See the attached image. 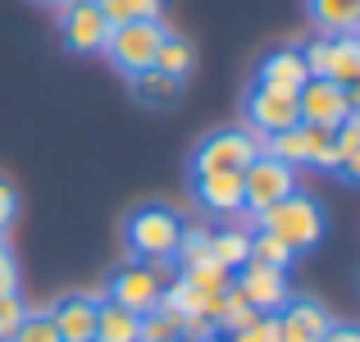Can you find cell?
Wrapping results in <instances>:
<instances>
[{
  "label": "cell",
  "mask_w": 360,
  "mask_h": 342,
  "mask_svg": "<svg viewBox=\"0 0 360 342\" xmlns=\"http://www.w3.org/2000/svg\"><path fill=\"white\" fill-rule=\"evenodd\" d=\"M96 306H101L96 297L73 292V297H60L46 315H51L60 342H96Z\"/></svg>",
  "instance_id": "obj_12"
},
{
  "label": "cell",
  "mask_w": 360,
  "mask_h": 342,
  "mask_svg": "<svg viewBox=\"0 0 360 342\" xmlns=\"http://www.w3.org/2000/svg\"><path fill=\"white\" fill-rule=\"evenodd\" d=\"M251 260L274 265V270H288V265L297 260V255H292L288 246L278 242V237H269V233H260V228H255V233H251Z\"/></svg>",
  "instance_id": "obj_27"
},
{
  "label": "cell",
  "mask_w": 360,
  "mask_h": 342,
  "mask_svg": "<svg viewBox=\"0 0 360 342\" xmlns=\"http://www.w3.org/2000/svg\"><path fill=\"white\" fill-rule=\"evenodd\" d=\"M178 233H183V220L160 201L137 205L123 220V246H128L132 260H174Z\"/></svg>",
  "instance_id": "obj_2"
},
{
  "label": "cell",
  "mask_w": 360,
  "mask_h": 342,
  "mask_svg": "<svg viewBox=\"0 0 360 342\" xmlns=\"http://www.w3.org/2000/svg\"><path fill=\"white\" fill-rule=\"evenodd\" d=\"M96 342H141V315L105 297L96 306Z\"/></svg>",
  "instance_id": "obj_17"
},
{
  "label": "cell",
  "mask_w": 360,
  "mask_h": 342,
  "mask_svg": "<svg viewBox=\"0 0 360 342\" xmlns=\"http://www.w3.org/2000/svg\"><path fill=\"white\" fill-rule=\"evenodd\" d=\"M96 9L105 14V23H110V27H119V23L160 18V14H165V0H96Z\"/></svg>",
  "instance_id": "obj_21"
},
{
  "label": "cell",
  "mask_w": 360,
  "mask_h": 342,
  "mask_svg": "<svg viewBox=\"0 0 360 342\" xmlns=\"http://www.w3.org/2000/svg\"><path fill=\"white\" fill-rule=\"evenodd\" d=\"M14 215H18V192H14L9 178H0V237H5L9 224H14Z\"/></svg>",
  "instance_id": "obj_31"
},
{
  "label": "cell",
  "mask_w": 360,
  "mask_h": 342,
  "mask_svg": "<svg viewBox=\"0 0 360 342\" xmlns=\"http://www.w3.org/2000/svg\"><path fill=\"white\" fill-rule=\"evenodd\" d=\"M301 141H306V165H315V169H333V128H319V123H301Z\"/></svg>",
  "instance_id": "obj_25"
},
{
  "label": "cell",
  "mask_w": 360,
  "mask_h": 342,
  "mask_svg": "<svg viewBox=\"0 0 360 342\" xmlns=\"http://www.w3.org/2000/svg\"><path fill=\"white\" fill-rule=\"evenodd\" d=\"M192 196L210 215H242V174H192Z\"/></svg>",
  "instance_id": "obj_14"
},
{
  "label": "cell",
  "mask_w": 360,
  "mask_h": 342,
  "mask_svg": "<svg viewBox=\"0 0 360 342\" xmlns=\"http://www.w3.org/2000/svg\"><path fill=\"white\" fill-rule=\"evenodd\" d=\"M178 279L192 283L196 292H224L233 283V270H224V265H214V260H201V265H183Z\"/></svg>",
  "instance_id": "obj_24"
},
{
  "label": "cell",
  "mask_w": 360,
  "mask_h": 342,
  "mask_svg": "<svg viewBox=\"0 0 360 342\" xmlns=\"http://www.w3.org/2000/svg\"><path fill=\"white\" fill-rule=\"evenodd\" d=\"M306 60H301V46H278V51H269L260 60V69H255V82L260 87H274V91H292L297 96L301 82H306Z\"/></svg>",
  "instance_id": "obj_13"
},
{
  "label": "cell",
  "mask_w": 360,
  "mask_h": 342,
  "mask_svg": "<svg viewBox=\"0 0 360 342\" xmlns=\"http://www.w3.org/2000/svg\"><path fill=\"white\" fill-rule=\"evenodd\" d=\"M255 228L269 233V237H278L292 255H301V251H310V246L324 237V210H319L315 196L292 192V196H283L278 205H269V210L255 215Z\"/></svg>",
  "instance_id": "obj_1"
},
{
  "label": "cell",
  "mask_w": 360,
  "mask_h": 342,
  "mask_svg": "<svg viewBox=\"0 0 360 342\" xmlns=\"http://www.w3.org/2000/svg\"><path fill=\"white\" fill-rule=\"evenodd\" d=\"M9 342H60V334H55V324H51L46 310H27V319L18 324V334Z\"/></svg>",
  "instance_id": "obj_28"
},
{
  "label": "cell",
  "mask_w": 360,
  "mask_h": 342,
  "mask_svg": "<svg viewBox=\"0 0 360 342\" xmlns=\"http://www.w3.org/2000/svg\"><path fill=\"white\" fill-rule=\"evenodd\" d=\"M174 260H123L115 274H110V292L105 297L115 306H128L137 315L155 310L165 301V288L174 283Z\"/></svg>",
  "instance_id": "obj_3"
},
{
  "label": "cell",
  "mask_w": 360,
  "mask_h": 342,
  "mask_svg": "<svg viewBox=\"0 0 360 342\" xmlns=\"http://www.w3.org/2000/svg\"><path fill=\"white\" fill-rule=\"evenodd\" d=\"M292 192H297V169L274 160V156H264V151L242 169V210L260 215V210L278 205L283 196H292Z\"/></svg>",
  "instance_id": "obj_7"
},
{
  "label": "cell",
  "mask_w": 360,
  "mask_h": 342,
  "mask_svg": "<svg viewBox=\"0 0 360 342\" xmlns=\"http://www.w3.org/2000/svg\"><path fill=\"white\" fill-rule=\"evenodd\" d=\"M37 5H55V9H60V5H69V0H37Z\"/></svg>",
  "instance_id": "obj_36"
},
{
  "label": "cell",
  "mask_w": 360,
  "mask_h": 342,
  "mask_svg": "<svg viewBox=\"0 0 360 342\" xmlns=\"http://www.w3.org/2000/svg\"><path fill=\"white\" fill-rule=\"evenodd\" d=\"M260 156V141L246 128H219L210 137H201V146L192 151V174H242L251 160Z\"/></svg>",
  "instance_id": "obj_5"
},
{
  "label": "cell",
  "mask_w": 360,
  "mask_h": 342,
  "mask_svg": "<svg viewBox=\"0 0 360 342\" xmlns=\"http://www.w3.org/2000/svg\"><path fill=\"white\" fill-rule=\"evenodd\" d=\"M360 106L356 87H338L328 78H306L297 91V114L301 123H319V128H338L342 119H352Z\"/></svg>",
  "instance_id": "obj_8"
},
{
  "label": "cell",
  "mask_w": 360,
  "mask_h": 342,
  "mask_svg": "<svg viewBox=\"0 0 360 342\" xmlns=\"http://www.w3.org/2000/svg\"><path fill=\"white\" fill-rule=\"evenodd\" d=\"M224 342H269L264 338V315L255 319V324H246V329H238V334H229Z\"/></svg>",
  "instance_id": "obj_33"
},
{
  "label": "cell",
  "mask_w": 360,
  "mask_h": 342,
  "mask_svg": "<svg viewBox=\"0 0 360 342\" xmlns=\"http://www.w3.org/2000/svg\"><path fill=\"white\" fill-rule=\"evenodd\" d=\"M210 260L224 270H242L251 260V233L246 228H214L210 233Z\"/></svg>",
  "instance_id": "obj_19"
},
{
  "label": "cell",
  "mask_w": 360,
  "mask_h": 342,
  "mask_svg": "<svg viewBox=\"0 0 360 342\" xmlns=\"http://www.w3.org/2000/svg\"><path fill=\"white\" fill-rule=\"evenodd\" d=\"M246 123H251L255 132H264V137H274V132H283V128H297V123H301L297 96H292V91H274V87H260V82H255L251 96H246Z\"/></svg>",
  "instance_id": "obj_11"
},
{
  "label": "cell",
  "mask_w": 360,
  "mask_h": 342,
  "mask_svg": "<svg viewBox=\"0 0 360 342\" xmlns=\"http://www.w3.org/2000/svg\"><path fill=\"white\" fill-rule=\"evenodd\" d=\"M141 342H183V324L169 306H155L141 315Z\"/></svg>",
  "instance_id": "obj_23"
},
{
  "label": "cell",
  "mask_w": 360,
  "mask_h": 342,
  "mask_svg": "<svg viewBox=\"0 0 360 342\" xmlns=\"http://www.w3.org/2000/svg\"><path fill=\"white\" fill-rule=\"evenodd\" d=\"M264 338H269V342H315V338H310L301 324H292V319L283 315V310L264 315Z\"/></svg>",
  "instance_id": "obj_30"
},
{
  "label": "cell",
  "mask_w": 360,
  "mask_h": 342,
  "mask_svg": "<svg viewBox=\"0 0 360 342\" xmlns=\"http://www.w3.org/2000/svg\"><path fill=\"white\" fill-rule=\"evenodd\" d=\"M333 174H342L347 183L360 178V119H342L333 128Z\"/></svg>",
  "instance_id": "obj_18"
},
{
  "label": "cell",
  "mask_w": 360,
  "mask_h": 342,
  "mask_svg": "<svg viewBox=\"0 0 360 342\" xmlns=\"http://www.w3.org/2000/svg\"><path fill=\"white\" fill-rule=\"evenodd\" d=\"M306 14H310V23H315L324 37L356 32V23H360V0H306Z\"/></svg>",
  "instance_id": "obj_16"
},
{
  "label": "cell",
  "mask_w": 360,
  "mask_h": 342,
  "mask_svg": "<svg viewBox=\"0 0 360 342\" xmlns=\"http://www.w3.org/2000/svg\"><path fill=\"white\" fill-rule=\"evenodd\" d=\"M301 60H306L310 78H328L338 87H356L360 82V42L352 32H338V37L319 32L315 42L301 46Z\"/></svg>",
  "instance_id": "obj_4"
},
{
  "label": "cell",
  "mask_w": 360,
  "mask_h": 342,
  "mask_svg": "<svg viewBox=\"0 0 360 342\" xmlns=\"http://www.w3.org/2000/svg\"><path fill=\"white\" fill-rule=\"evenodd\" d=\"M5 292H18V265H14V255H9L5 237H0V297H5Z\"/></svg>",
  "instance_id": "obj_32"
},
{
  "label": "cell",
  "mask_w": 360,
  "mask_h": 342,
  "mask_svg": "<svg viewBox=\"0 0 360 342\" xmlns=\"http://www.w3.org/2000/svg\"><path fill=\"white\" fill-rule=\"evenodd\" d=\"M319 342H360V334H356L352 324H328V329H324V338H319Z\"/></svg>",
  "instance_id": "obj_34"
},
{
  "label": "cell",
  "mask_w": 360,
  "mask_h": 342,
  "mask_svg": "<svg viewBox=\"0 0 360 342\" xmlns=\"http://www.w3.org/2000/svg\"><path fill=\"white\" fill-rule=\"evenodd\" d=\"M174 260H178V265H201V260H210V228H201V224H183Z\"/></svg>",
  "instance_id": "obj_26"
},
{
  "label": "cell",
  "mask_w": 360,
  "mask_h": 342,
  "mask_svg": "<svg viewBox=\"0 0 360 342\" xmlns=\"http://www.w3.org/2000/svg\"><path fill=\"white\" fill-rule=\"evenodd\" d=\"M192 342H224L219 334H205V338H192Z\"/></svg>",
  "instance_id": "obj_35"
},
{
  "label": "cell",
  "mask_w": 360,
  "mask_h": 342,
  "mask_svg": "<svg viewBox=\"0 0 360 342\" xmlns=\"http://www.w3.org/2000/svg\"><path fill=\"white\" fill-rule=\"evenodd\" d=\"M60 37L69 51L78 55H96L105 51V37H110V23L105 14L96 9V0H69V5H60Z\"/></svg>",
  "instance_id": "obj_10"
},
{
  "label": "cell",
  "mask_w": 360,
  "mask_h": 342,
  "mask_svg": "<svg viewBox=\"0 0 360 342\" xmlns=\"http://www.w3.org/2000/svg\"><path fill=\"white\" fill-rule=\"evenodd\" d=\"M150 69H160V73H169V78L187 82V73L196 69V51H192V42H187V37H174V32H165V42H160V51H155V64H150Z\"/></svg>",
  "instance_id": "obj_20"
},
{
  "label": "cell",
  "mask_w": 360,
  "mask_h": 342,
  "mask_svg": "<svg viewBox=\"0 0 360 342\" xmlns=\"http://www.w3.org/2000/svg\"><path fill=\"white\" fill-rule=\"evenodd\" d=\"M233 288L242 292V301L260 315H274L283 310V301L292 297L288 292V270H274V265H260V260H246L242 270H233Z\"/></svg>",
  "instance_id": "obj_9"
},
{
  "label": "cell",
  "mask_w": 360,
  "mask_h": 342,
  "mask_svg": "<svg viewBox=\"0 0 360 342\" xmlns=\"http://www.w3.org/2000/svg\"><path fill=\"white\" fill-rule=\"evenodd\" d=\"M23 319H27L23 297H18V292H5V297H0V342H9V338H14Z\"/></svg>",
  "instance_id": "obj_29"
},
{
  "label": "cell",
  "mask_w": 360,
  "mask_h": 342,
  "mask_svg": "<svg viewBox=\"0 0 360 342\" xmlns=\"http://www.w3.org/2000/svg\"><path fill=\"white\" fill-rule=\"evenodd\" d=\"M160 42H165L160 18L119 23V27H110V37H105V55H110V64H115L119 73H128V78H132V73H141V69H150V64H155Z\"/></svg>",
  "instance_id": "obj_6"
},
{
  "label": "cell",
  "mask_w": 360,
  "mask_h": 342,
  "mask_svg": "<svg viewBox=\"0 0 360 342\" xmlns=\"http://www.w3.org/2000/svg\"><path fill=\"white\" fill-rule=\"evenodd\" d=\"M283 315H288L292 324H301L315 342L324 338V329H328V324H333V315H328L319 301H310V297H288V301H283Z\"/></svg>",
  "instance_id": "obj_22"
},
{
  "label": "cell",
  "mask_w": 360,
  "mask_h": 342,
  "mask_svg": "<svg viewBox=\"0 0 360 342\" xmlns=\"http://www.w3.org/2000/svg\"><path fill=\"white\" fill-rule=\"evenodd\" d=\"M128 82H132V96L146 110H174L178 101H183V82L160 73V69H141V73H132Z\"/></svg>",
  "instance_id": "obj_15"
}]
</instances>
